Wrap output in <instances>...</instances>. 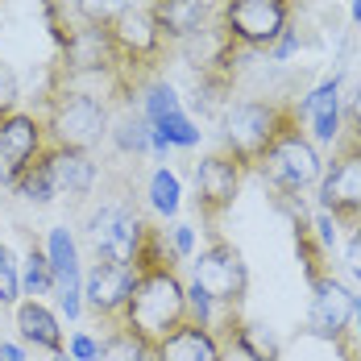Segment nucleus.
Wrapping results in <instances>:
<instances>
[{
  "instance_id": "39448f33",
  "label": "nucleus",
  "mask_w": 361,
  "mask_h": 361,
  "mask_svg": "<svg viewBox=\"0 0 361 361\" xmlns=\"http://www.w3.org/2000/svg\"><path fill=\"white\" fill-rule=\"evenodd\" d=\"M191 283L208 290L216 299V307H233L241 312L245 307V295H250V266L241 250L233 241H224L220 233L208 237V245L191 257Z\"/></svg>"
},
{
  "instance_id": "f3484780",
  "label": "nucleus",
  "mask_w": 361,
  "mask_h": 361,
  "mask_svg": "<svg viewBox=\"0 0 361 361\" xmlns=\"http://www.w3.org/2000/svg\"><path fill=\"white\" fill-rule=\"evenodd\" d=\"M46 145H50V142H46ZM8 187H13V191L25 200V204H37V208H46V204L59 195V187H54V175H50V154L42 149V154H37L34 162H30V166H25L17 179L8 183Z\"/></svg>"
},
{
  "instance_id": "6e6552de",
  "label": "nucleus",
  "mask_w": 361,
  "mask_h": 361,
  "mask_svg": "<svg viewBox=\"0 0 361 361\" xmlns=\"http://www.w3.org/2000/svg\"><path fill=\"white\" fill-rule=\"evenodd\" d=\"M245 175H250V171H245L228 149L208 154L204 162H195V212H200V220L208 224V237L220 233L216 224H220V216L237 204Z\"/></svg>"
},
{
  "instance_id": "6ab92c4d",
  "label": "nucleus",
  "mask_w": 361,
  "mask_h": 361,
  "mask_svg": "<svg viewBox=\"0 0 361 361\" xmlns=\"http://www.w3.org/2000/svg\"><path fill=\"white\" fill-rule=\"evenodd\" d=\"M171 112H183L179 92H175L162 75H154V79L142 87V116L149 121V125H158V121H162V116H171Z\"/></svg>"
},
{
  "instance_id": "473e14b6",
  "label": "nucleus",
  "mask_w": 361,
  "mask_h": 361,
  "mask_svg": "<svg viewBox=\"0 0 361 361\" xmlns=\"http://www.w3.org/2000/svg\"><path fill=\"white\" fill-rule=\"evenodd\" d=\"M349 341H353V353H361V295H353V324H349Z\"/></svg>"
},
{
  "instance_id": "1a4fd4ad",
  "label": "nucleus",
  "mask_w": 361,
  "mask_h": 361,
  "mask_svg": "<svg viewBox=\"0 0 361 361\" xmlns=\"http://www.w3.org/2000/svg\"><path fill=\"white\" fill-rule=\"evenodd\" d=\"M316 208L336 220V228H357L361 224V154L332 149V166L320 179Z\"/></svg>"
},
{
  "instance_id": "7ed1b4c3",
  "label": "nucleus",
  "mask_w": 361,
  "mask_h": 361,
  "mask_svg": "<svg viewBox=\"0 0 361 361\" xmlns=\"http://www.w3.org/2000/svg\"><path fill=\"white\" fill-rule=\"evenodd\" d=\"M42 125H46V142L67 145V149H83L92 154L100 137L109 133V109L104 100H96L92 92H79L67 83H46L42 96Z\"/></svg>"
},
{
  "instance_id": "aec40b11",
  "label": "nucleus",
  "mask_w": 361,
  "mask_h": 361,
  "mask_svg": "<svg viewBox=\"0 0 361 361\" xmlns=\"http://www.w3.org/2000/svg\"><path fill=\"white\" fill-rule=\"evenodd\" d=\"M109 133H112V145H116L121 154H133V158H137V154L149 149V121H145L142 112H125Z\"/></svg>"
},
{
  "instance_id": "c9c22d12",
  "label": "nucleus",
  "mask_w": 361,
  "mask_h": 361,
  "mask_svg": "<svg viewBox=\"0 0 361 361\" xmlns=\"http://www.w3.org/2000/svg\"><path fill=\"white\" fill-rule=\"evenodd\" d=\"M54 361H71V357H67V353H59V357H54Z\"/></svg>"
},
{
  "instance_id": "5701e85b",
  "label": "nucleus",
  "mask_w": 361,
  "mask_h": 361,
  "mask_svg": "<svg viewBox=\"0 0 361 361\" xmlns=\"http://www.w3.org/2000/svg\"><path fill=\"white\" fill-rule=\"evenodd\" d=\"M154 129H158V133H162L171 145H179V149H195V145H200V137H204V129H200L187 112H171V116H162Z\"/></svg>"
},
{
  "instance_id": "423d86ee",
  "label": "nucleus",
  "mask_w": 361,
  "mask_h": 361,
  "mask_svg": "<svg viewBox=\"0 0 361 361\" xmlns=\"http://www.w3.org/2000/svg\"><path fill=\"white\" fill-rule=\"evenodd\" d=\"M290 13L295 0H224L216 25L241 50H270L290 30Z\"/></svg>"
},
{
  "instance_id": "2f4dec72",
  "label": "nucleus",
  "mask_w": 361,
  "mask_h": 361,
  "mask_svg": "<svg viewBox=\"0 0 361 361\" xmlns=\"http://www.w3.org/2000/svg\"><path fill=\"white\" fill-rule=\"evenodd\" d=\"M345 262H349V270L361 279V224L353 228V237H349V245H345Z\"/></svg>"
},
{
  "instance_id": "a211bd4d",
  "label": "nucleus",
  "mask_w": 361,
  "mask_h": 361,
  "mask_svg": "<svg viewBox=\"0 0 361 361\" xmlns=\"http://www.w3.org/2000/svg\"><path fill=\"white\" fill-rule=\"evenodd\" d=\"M104 328H109V336L100 341V361H154V345L133 336L125 324L109 320Z\"/></svg>"
},
{
  "instance_id": "2eb2a0df",
  "label": "nucleus",
  "mask_w": 361,
  "mask_h": 361,
  "mask_svg": "<svg viewBox=\"0 0 361 361\" xmlns=\"http://www.w3.org/2000/svg\"><path fill=\"white\" fill-rule=\"evenodd\" d=\"M154 361H224V349L212 336V328L195 324V320H183L158 349H154Z\"/></svg>"
},
{
  "instance_id": "412c9836",
  "label": "nucleus",
  "mask_w": 361,
  "mask_h": 361,
  "mask_svg": "<svg viewBox=\"0 0 361 361\" xmlns=\"http://www.w3.org/2000/svg\"><path fill=\"white\" fill-rule=\"evenodd\" d=\"M21 290L30 299H42V295H54V274H50V262H46V250L30 245L25 253V270H21Z\"/></svg>"
},
{
  "instance_id": "4468645a",
  "label": "nucleus",
  "mask_w": 361,
  "mask_h": 361,
  "mask_svg": "<svg viewBox=\"0 0 361 361\" xmlns=\"http://www.w3.org/2000/svg\"><path fill=\"white\" fill-rule=\"evenodd\" d=\"M46 154H50V175H54L59 195H71V200L92 195V187H96V179H100L92 154L67 149V145H46Z\"/></svg>"
},
{
  "instance_id": "ddd939ff",
  "label": "nucleus",
  "mask_w": 361,
  "mask_h": 361,
  "mask_svg": "<svg viewBox=\"0 0 361 361\" xmlns=\"http://www.w3.org/2000/svg\"><path fill=\"white\" fill-rule=\"evenodd\" d=\"M13 320H17V332H21V341L25 345H34V349H46V353H67V336H63V324H59V316L42 303V299H21L17 307H13Z\"/></svg>"
},
{
  "instance_id": "c756f323",
  "label": "nucleus",
  "mask_w": 361,
  "mask_h": 361,
  "mask_svg": "<svg viewBox=\"0 0 361 361\" xmlns=\"http://www.w3.org/2000/svg\"><path fill=\"white\" fill-rule=\"evenodd\" d=\"M312 228H316L320 245H324V250L332 253V245H336V220L328 216V212H320V208H316V216H312Z\"/></svg>"
},
{
  "instance_id": "f03ea898",
  "label": "nucleus",
  "mask_w": 361,
  "mask_h": 361,
  "mask_svg": "<svg viewBox=\"0 0 361 361\" xmlns=\"http://www.w3.org/2000/svg\"><path fill=\"white\" fill-rule=\"evenodd\" d=\"M253 171L270 183L274 195H299V191H307L312 183L324 179V158H320L316 142L307 137V125H303V116H299V104H295V112L283 121V129L274 133V142L262 149V158H257Z\"/></svg>"
},
{
  "instance_id": "72a5a7b5",
  "label": "nucleus",
  "mask_w": 361,
  "mask_h": 361,
  "mask_svg": "<svg viewBox=\"0 0 361 361\" xmlns=\"http://www.w3.org/2000/svg\"><path fill=\"white\" fill-rule=\"evenodd\" d=\"M0 361H25V353H21L13 341H0Z\"/></svg>"
},
{
  "instance_id": "7c9ffc66",
  "label": "nucleus",
  "mask_w": 361,
  "mask_h": 361,
  "mask_svg": "<svg viewBox=\"0 0 361 361\" xmlns=\"http://www.w3.org/2000/svg\"><path fill=\"white\" fill-rule=\"evenodd\" d=\"M345 133L361 137V87H357V96L349 100V109H345Z\"/></svg>"
},
{
  "instance_id": "393cba45",
  "label": "nucleus",
  "mask_w": 361,
  "mask_h": 361,
  "mask_svg": "<svg viewBox=\"0 0 361 361\" xmlns=\"http://www.w3.org/2000/svg\"><path fill=\"white\" fill-rule=\"evenodd\" d=\"M133 4L137 0H75V13L83 17V25H109L112 17H121Z\"/></svg>"
},
{
  "instance_id": "9d476101",
  "label": "nucleus",
  "mask_w": 361,
  "mask_h": 361,
  "mask_svg": "<svg viewBox=\"0 0 361 361\" xmlns=\"http://www.w3.org/2000/svg\"><path fill=\"white\" fill-rule=\"evenodd\" d=\"M46 262H50V274H54L59 312L67 320H79V312H83V270H79V245H75L67 224L50 228V237H46Z\"/></svg>"
},
{
  "instance_id": "f257e3e1",
  "label": "nucleus",
  "mask_w": 361,
  "mask_h": 361,
  "mask_svg": "<svg viewBox=\"0 0 361 361\" xmlns=\"http://www.w3.org/2000/svg\"><path fill=\"white\" fill-rule=\"evenodd\" d=\"M187 320V287L179 279V257L171 250L162 228H145L142 250L133 257V295L116 324H125L145 345H162L175 328Z\"/></svg>"
},
{
  "instance_id": "9b49d317",
  "label": "nucleus",
  "mask_w": 361,
  "mask_h": 361,
  "mask_svg": "<svg viewBox=\"0 0 361 361\" xmlns=\"http://www.w3.org/2000/svg\"><path fill=\"white\" fill-rule=\"evenodd\" d=\"M129 295H133V270H129V266H116L109 257H96L92 270L83 274V303H87L104 324L125 312Z\"/></svg>"
},
{
  "instance_id": "a878e982",
  "label": "nucleus",
  "mask_w": 361,
  "mask_h": 361,
  "mask_svg": "<svg viewBox=\"0 0 361 361\" xmlns=\"http://www.w3.org/2000/svg\"><path fill=\"white\" fill-rule=\"evenodd\" d=\"M21 303V270L13 262V250L0 241V307H17Z\"/></svg>"
},
{
  "instance_id": "cd10ccee",
  "label": "nucleus",
  "mask_w": 361,
  "mask_h": 361,
  "mask_svg": "<svg viewBox=\"0 0 361 361\" xmlns=\"http://www.w3.org/2000/svg\"><path fill=\"white\" fill-rule=\"evenodd\" d=\"M171 250H175L179 262L195 257V233H191V224H171Z\"/></svg>"
},
{
  "instance_id": "e433bc0d",
  "label": "nucleus",
  "mask_w": 361,
  "mask_h": 361,
  "mask_svg": "<svg viewBox=\"0 0 361 361\" xmlns=\"http://www.w3.org/2000/svg\"><path fill=\"white\" fill-rule=\"evenodd\" d=\"M0 187H8V179H4V175H0Z\"/></svg>"
},
{
  "instance_id": "4be33fe9",
  "label": "nucleus",
  "mask_w": 361,
  "mask_h": 361,
  "mask_svg": "<svg viewBox=\"0 0 361 361\" xmlns=\"http://www.w3.org/2000/svg\"><path fill=\"white\" fill-rule=\"evenodd\" d=\"M179 175L175 171H166V166H158L154 175H149V208L158 212V216H175L179 212Z\"/></svg>"
},
{
  "instance_id": "f8f14e48",
  "label": "nucleus",
  "mask_w": 361,
  "mask_h": 361,
  "mask_svg": "<svg viewBox=\"0 0 361 361\" xmlns=\"http://www.w3.org/2000/svg\"><path fill=\"white\" fill-rule=\"evenodd\" d=\"M46 149V125L37 112H8L0 116V162L8 171V183L17 179L37 154Z\"/></svg>"
},
{
  "instance_id": "b1692460",
  "label": "nucleus",
  "mask_w": 361,
  "mask_h": 361,
  "mask_svg": "<svg viewBox=\"0 0 361 361\" xmlns=\"http://www.w3.org/2000/svg\"><path fill=\"white\" fill-rule=\"evenodd\" d=\"M312 129H307V137L316 145H328L332 149V142L341 137V129H345V112H341V104L336 109H320V112H312V116H303Z\"/></svg>"
},
{
  "instance_id": "f704fd0d",
  "label": "nucleus",
  "mask_w": 361,
  "mask_h": 361,
  "mask_svg": "<svg viewBox=\"0 0 361 361\" xmlns=\"http://www.w3.org/2000/svg\"><path fill=\"white\" fill-rule=\"evenodd\" d=\"M353 25H361V0H353Z\"/></svg>"
},
{
  "instance_id": "4c0bfd02",
  "label": "nucleus",
  "mask_w": 361,
  "mask_h": 361,
  "mask_svg": "<svg viewBox=\"0 0 361 361\" xmlns=\"http://www.w3.org/2000/svg\"><path fill=\"white\" fill-rule=\"evenodd\" d=\"M349 361H361V353H357V357H349Z\"/></svg>"
},
{
  "instance_id": "20e7f679",
  "label": "nucleus",
  "mask_w": 361,
  "mask_h": 361,
  "mask_svg": "<svg viewBox=\"0 0 361 361\" xmlns=\"http://www.w3.org/2000/svg\"><path fill=\"white\" fill-rule=\"evenodd\" d=\"M295 112V100H245V104H233L228 116H224V149L245 166L253 171L262 149L274 142V133L283 129Z\"/></svg>"
},
{
  "instance_id": "0eeeda50",
  "label": "nucleus",
  "mask_w": 361,
  "mask_h": 361,
  "mask_svg": "<svg viewBox=\"0 0 361 361\" xmlns=\"http://www.w3.org/2000/svg\"><path fill=\"white\" fill-rule=\"evenodd\" d=\"M312 290V307H307V336H320L328 345H336L341 349V357L349 361L353 353V341H349V324H353V290L345 287L332 270L320 274V279H312L307 283Z\"/></svg>"
},
{
  "instance_id": "bb28decb",
  "label": "nucleus",
  "mask_w": 361,
  "mask_h": 361,
  "mask_svg": "<svg viewBox=\"0 0 361 361\" xmlns=\"http://www.w3.org/2000/svg\"><path fill=\"white\" fill-rule=\"evenodd\" d=\"M216 299L208 295V290L200 287V283H187V320H195V324L212 328L216 324Z\"/></svg>"
},
{
  "instance_id": "c85d7f7f",
  "label": "nucleus",
  "mask_w": 361,
  "mask_h": 361,
  "mask_svg": "<svg viewBox=\"0 0 361 361\" xmlns=\"http://www.w3.org/2000/svg\"><path fill=\"white\" fill-rule=\"evenodd\" d=\"M71 361H100V341L87 336V332H75L71 336Z\"/></svg>"
},
{
  "instance_id": "dca6fc26",
  "label": "nucleus",
  "mask_w": 361,
  "mask_h": 361,
  "mask_svg": "<svg viewBox=\"0 0 361 361\" xmlns=\"http://www.w3.org/2000/svg\"><path fill=\"white\" fill-rule=\"evenodd\" d=\"M149 13L166 42L183 46L191 34L208 25V0H149Z\"/></svg>"
}]
</instances>
